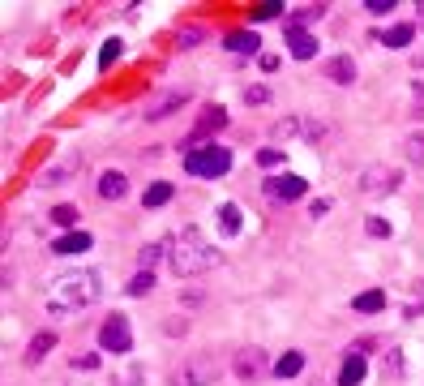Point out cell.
<instances>
[{
    "mask_svg": "<svg viewBox=\"0 0 424 386\" xmlns=\"http://www.w3.org/2000/svg\"><path fill=\"white\" fill-rule=\"evenodd\" d=\"M51 348H56V335H51V330H39V335L30 339V348H26V365H39Z\"/></svg>",
    "mask_w": 424,
    "mask_h": 386,
    "instance_id": "cell-20",
    "label": "cell"
},
{
    "mask_svg": "<svg viewBox=\"0 0 424 386\" xmlns=\"http://www.w3.org/2000/svg\"><path fill=\"white\" fill-rule=\"evenodd\" d=\"M158 258H163V245H158V241H154V245H142V249H137V266H142V270H150V266H154Z\"/></svg>",
    "mask_w": 424,
    "mask_h": 386,
    "instance_id": "cell-27",
    "label": "cell"
},
{
    "mask_svg": "<svg viewBox=\"0 0 424 386\" xmlns=\"http://www.w3.org/2000/svg\"><path fill=\"white\" fill-rule=\"evenodd\" d=\"M394 0H368V13H390Z\"/></svg>",
    "mask_w": 424,
    "mask_h": 386,
    "instance_id": "cell-39",
    "label": "cell"
},
{
    "mask_svg": "<svg viewBox=\"0 0 424 386\" xmlns=\"http://www.w3.org/2000/svg\"><path fill=\"white\" fill-rule=\"evenodd\" d=\"M116 56H120V39H108V43L99 47V65H103V69H112Z\"/></svg>",
    "mask_w": 424,
    "mask_h": 386,
    "instance_id": "cell-28",
    "label": "cell"
},
{
    "mask_svg": "<svg viewBox=\"0 0 424 386\" xmlns=\"http://www.w3.org/2000/svg\"><path fill=\"white\" fill-rule=\"evenodd\" d=\"M279 13H283V5H261L253 18H257V22H266V18H279Z\"/></svg>",
    "mask_w": 424,
    "mask_h": 386,
    "instance_id": "cell-38",
    "label": "cell"
},
{
    "mask_svg": "<svg viewBox=\"0 0 424 386\" xmlns=\"http://www.w3.org/2000/svg\"><path fill=\"white\" fill-rule=\"evenodd\" d=\"M322 73H326L330 82H339V86H351V82H356V65H351V56H330Z\"/></svg>",
    "mask_w": 424,
    "mask_h": 386,
    "instance_id": "cell-13",
    "label": "cell"
},
{
    "mask_svg": "<svg viewBox=\"0 0 424 386\" xmlns=\"http://www.w3.org/2000/svg\"><path fill=\"white\" fill-rule=\"evenodd\" d=\"M296 133H304V121H296V116H287V121H279L275 129H270V138H296Z\"/></svg>",
    "mask_w": 424,
    "mask_h": 386,
    "instance_id": "cell-25",
    "label": "cell"
},
{
    "mask_svg": "<svg viewBox=\"0 0 424 386\" xmlns=\"http://www.w3.org/2000/svg\"><path fill=\"white\" fill-rule=\"evenodd\" d=\"M185 172H189V176H201V181H219V176L232 172V150H227V146L189 150V155H185Z\"/></svg>",
    "mask_w": 424,
    "mask_h": 386,
    "instance_id": "cell-3",
    "label": "cell"
},
{
    "mask_svg": "<svg viewBox=\"0 0 424 386\" xmlns=\"http://www.w3.org/2000/svg\"><path fill=\"white\" fill-rule=\"evenodd\" d=\"M172 193H176V189H172L168 181H154V185L142 193V206H146V210H158V206H168V202H172Z\"/></svg>",
    "mask_w": 424,
    "mask_h": 386,
    "instance_id": "cell-18",
    "label": "cell"
},
{
    "mask_svg": "<svg viewBox=\"0 0 424 386\" xmlns=\"http://www.w3.org/2000/svg\"><path fill=\"white\" fill-rule=\"evenodd\" d=\"M185 103H189V95H185V90H168V95H163V99H158V103H150V107H146V121L154 125V121H163V116H172V112H180V107H185Z\"/></svg>",
    "mask_w": 424,
    "mask_h": 386,
    "instance_id": "cell-11",
    "label": "cell"
},
{
    "mask_svg": "<svg viewBox=\"0 0 424 386\" xmlns=\"http://www.w3.org/2000/svg\"><path fill=\"white\" fill-rule=\"evenodd\" d=\"M223 125H227V112H223V107H206L201 121L193 125V133L185 138V155H189V150H201V146H215V142H210V133H219Z\"/></svg>",
    "mask_w": 424,
    "mask_h": 386,
    "instance_id": "cell-6",
    "label": "cell"
},
{
    "mask_svg": "<svg viewBox=\"0 0 424 386\" xmlns=\"http://www.w3.org/2000/svg\"><path fill=\"white\" fill-rule=\"evenodd\" d=\"M420 18H424V5H420Z\"/></svg>",
    "mask_w": 424,
    "mask_h": 386,
    "instance_id": "cell-43",
    "label": "cell"
},
{
    "mask_svg": "<svg viewBox=\"0 0 424 386\" xmlns=\"http://www.w3.org/2000/svg\"><path fill=\"white\" fill-rule=\"evenodd\" d=\"M219 378V361L215 356H193L172 373V386H210Z\"/></svg>",
    "mask_w": 424,
    "mask_h": 386,
    "instance_id": "cell-4",
    "label": "cell"
},
{
    "mask_svg": "<svg viewBox=\"0 0 424 386\" xmlns=\"http://www.w3.org/2000/svg\"><path fill=\"white\" fill-rule=\"evenodd\" d=\"M90 245H94V236H90V232H65V236L51 241V249H56V253H86Z\"/></svg>",
    "mask_w": 424,
    "mask_h": 386,
    "instance_id": "cell-15",
    "label": "cell"
},
{
    "mask_svg": "<svg viewBox=\"0 0 424 386\" xmlns=\"http://www.w3.org/2000/svg\"><path fill=\"white\" fill-rule=\"evenodd\" d=\"M308 215H313V219H326V215H330V202H326V198H317V202L308 206Z\"/></svg>",
    "mask_w": 424,
    "mask_h": 386,
    "instance_id": "cell-37",
    "label": "cell"
},
{
    "mask_svg": "<svg viewBox=\"0 0 424 386\" xmlns=\"http://www.w3.org/2000/svg\"><path fill=\"white\" fill-rule=\"evenodd\" d=\"M244 99H249L253 107H261V103H270V90H266V86H249V90H244Z\"/></svg>",
    "mask_w": 424,
    "mask_h": 386,
    "instance_id": "cell-33",
    "label": "cell"
},
{
    "mask_svg": "<svg viewBox=\"0 0 424 386\" xmlns=\"http://www.w3.org/2000/svg\"><path fill=\"white\" fill-rule=\"evenodd\" d=\"M51 219H56L61 228H69V224H77V206H56V210H51Z\"/></svg>",
    "mask_w": 424,
    "mask_h": 386,
    "instance_id": "cell-32",
    "label": "cell"
},
{
    "mask_svg": "<svg viewBox=\"0 0 424 386\" xmlns=\"http://www.w3.org/2000/svg\"><path fill=\"white\" fill-rule=\"evenodd\" d=\"M61 181H69V172H65V168H51V172H43V176H39V185H61Z\"/></svg>",
    "mask_w": 424,
    "mask_h": 386,
    "instance_id": "cell-35",
    "label": "cell"
},
{
    "mask_svg": "<svg viewBox=\"0 0 424 386\" xmlns=\"http://www.w3.org/2000/svg\"><path fill=\"white\" fill-rule=\"evenodd\" d=\"M150 288H154V270H137L129 279V296H146Z\"/></svg>",
    "mask_w": 424,
    "mask_h": 386,
    "instance_id": "cell-24",
    "label": "cell"
},
{
    "mask_svg": "<svg viewBox=\"0 0 424 386\" xmlns=\"http://www.w3.org/2000/svg\"><path fill=\"white\" fill-rule=\"evenodd\" d=\"M257 163H261V168H279V163H283V150H279V146L257 150Z\"/></svg>",
    "mask_w": 424,
    "mask_h": 386,
    "instance_id": "cell-30",
    "label": "cell"
},
{
    "mask_svg": "<svg viewBox=\"0 0 424 386\" xmlns=\"http://www.w3.org/2000/svg\"><path fill=\"white\" fill-rule=\"evenodd\" d=\"M322 13H326L322 5H308V9H296L292 18H300V22H313V18H322Z\"/></svg>",
    "mask_w": 424,
    "mask_h": 386,
    "instance_id": "cell-36",
    "label": "cell"
},
{
    "mask_svg": "<svg viewBox=\"0 0 424 386\" xmlns=\"http://www.w3.org/2000/svg\"><path fill=\"white\" fill-rule=\"evenodd\" d=\"M266 193H270L275 202H296V198L308 193V185H304L300 176H270V181H266Z\"/></svg>",
    "mask_w": 424,
    "mask_h": 386,
    "instance_id": "cell-9",
    "label": "cell"
},
{
    "mask_svg": "<svg viewBox=\"0 0 424 386\" xmlns=\"http://www.w3.org/2000/svg\"><path fill=\"white\" fill-rule=\"evenodd\" d=\"M219 228H223V236H236V232L244 228V215H240L236 202H223V206H219Z\"/></svg>",
    "mask_w": 424,
    "mask_h": 386,
    "instance_id": "cell-19",
    "label": "cell"
},
{
    "mask_svg": "<svg viewBox=\"0 0 424 386\" xmlns=\"http://www.w3.org/2000/svg\"><path fill=\"white\" fill-rule=\"evenodd\" d=\"M403 185V172L399 168H382V163H373L364 176H360V189L368 193V198H386V193H394Z\"/></svg>",
    "mask_w": 424,
    "mask_h": 386,
    "instance_id": "cell-7",
    "label": "cell"
},
{
    "mask_svg": "<svg viewBox=\"0 0 424 386\" xmlns=\"http://www.w3.org/2000/svg\"><path fill=\"white\" fill-rule=\"evenodd\" d=\"M232 369H236L240 382H261V378H266V352H261V348H240L232 356Z\"/></svg>",
    "mask_w": 424,
    "mask_h": 386,
    "instance_id": "cell-8",
    "label": "cell"
},
{
    "mask_svg": "<svg viewBox=\"0 0 424 386\" xmlns=\"http://www.w3.org/2000/svg\"><path fill=\"white\" fill-rule=\"evenodd\" d=\"M99 348L103 352H129L133 348V330H129V318L125 313L103 318V326H99Z\"/></svg>",
    "mask_w": 424,
    "mask_h": 386,
    "instance_id": "cell-5",
    "label": "cell"
},
{
    "mask_svg": "<svg viewBox=\"0 0 424 386\" xmlns=\"http://www.w3.org/2000/svg\"><path fill=\"white\" fill-rule=\"evenodd\" d=\"M287 52H292L296 61H313L317 56V35L304 30V26H292L287 30Z\"/></svg>",
    "mask_w": 424,
    "mask_h": 386,
    "instance_id": "cell-10",
    "label": "cell"
},
{
    "mask_svg": "<svg viewBox=\"0 0 424 386\" xmlns=\"http://www.w3.org/2000/svg\"><path fill=\"white\" fill-rule=\"evenodd\" d=\"M326 133H330V125H326V121H304V138H308V142H322Z\"/></svg>",
    "mask_w": 424,
    "mask_h": 386,
    "instance_id": "cell-31",
    "label": "cell"
},
{
    "mask_svg": "<svg viewBox=\"0 0 424 386\" xmlns=\"http://www.w3.org/2000/svg\"><path fill=\"white\" fill-rule=\"evenodd\" d=\"M73 365H77V369H94V365H99V356H94V352H86V356H77Z\"/></svg>",
    "mask_w": 424,
    "mask_h": 386,
    "instance_id": "cell-40",
    "label": "cell"
},
{
    "mask_svg": "<svg viewBox=\"0 0 424 386\" xmlns=\"http://www.w3.org/2000/svg\"><path fill=\"white\" fill-rule=\"evenodd\" d=\"M416 296H420V305H424V279H420V284H416Z\"/></svg>",
    "mask_w": 424,
    "mask_h": 386,
    "instance_id": "cell-42",
    "label": "cell"
},
{
    "mask_svg": "<svg viewBox=\"0 0 424 386\" xmlns=\"http://www.w3.org/2000/svg\"><path fill=\"white\" fill-rule=\"evenodd\" d=\"M223 47L236 52V56H253V52H261V35H253V30H232V35H223Z\"/></svg>",
    "mask_w": 424,
    "mask_h": 386,
    "instance_id": "cell-12",
    "label": "cell"
},
{
    "mask_svg": "<svg viewBox=\"0 0 424 386\" xmlns=\"http://www.w3.org/2000/svg\"><path fill=\"white\" fill-rule=\"evenodd\" d=\"M411 39H416V26H407V22H399V26H390V30L378 35V43H386V47H407Z\"/></svg>",
    "mask_w": 424,
    "mask_h": 386,
    "instance_id": "cell-21",
    "label": "cell"
},
{
    "mask_svg": "<svg viewBox=\"0 0 424 386\" xmlns=\"http://www.w3.org/2000/svg\"><path fill=\"white\" fill-rule=\"evenodd\" d=\"M201 39H206V30H201V26H185V30L176 35V43H180V47H197Z\"/></svg>",
    "mask_w": 424,
    "mask_h": 386,
    "instance_id": "cell-29",
    "label": "cell"
},
{
    "mask_svg": "<svg viewBox=\"0 0 424 386\" xmlns=\"http://www.w3.org/2000/svg\"><path fill=\"white\" fill-rule=\"evenodd\" d=\"M99 292H103L99 270H69V275H61V279L51 284L47 305H51V313H56V318H65V313L90 309V305L99 301Z\"/></svg>",
    "mask_w": 424,
    "mask_h": 386,
    "instance_id": "cell-1",
    "label": "cell"
},
{
    "mask_svg": "<svg viewBox=\"0 0 424 386\" xmlns=\"http://www.w3.org/2000/svg\"><path fill=\"white\" fill-rule=\"evenodd\" d=\"M403 150H407V159H411V163H424V129H416V133L403 142Z\"/></svg>",
    "mask_w": 424,
    "mask_h": 386,
    "instance_id": "cell-26",
    "label": "cell"
},
{
    "mask_svg": "<svg viewBox=\"0 0 424 386\" xmlns=\"http://www.w3.org/2000/svg\"><path fill=\"white\" fill-rule=\"evenodd\" d=\"M416 99H420V107H424V82H416ZM420 107H416V112H420Z\"/></svg>",
    "mask_w": 424,
    "mask_h": 386,
    "instance_id": "cell-41",
    "label": "cell"
},
{
    "mask_svg": "<svg viewBox=\"0 0 424 386\" xmlns=\"http://www.w3.org/2000/svg\"><path fill=\"white\" fill-rule=\"evenodd\" d=\"M364 228H368V236H390V224H386V219H378V215H373V219H368V224H364Z\"/></svg>",
    "mask_w": 424,
    "mask_h": 386,
    "instance_id": "cell-34",
    "label": "cell"
},
{
    "mask_svg": "<svg viewBox=\"0 0 424 386\" xmlns=\"http://www.w3.org/2000/svg\"><path fill=\"white\" fill-rule=\"evenodd\" d=\"M168 258H172V270L180 275H201V270H210V266H219V249L215 245H206L197 232H180V236H172V245H168Z\"/></svg>",
    "mask_w": 424,
    "mask_h": 386,
    "instance_id": "cell-2",
    "label": "cell"
},
{
    "mask_svg": "<svg viewBox=\"0 0 424 386\" xmlns=\"http://www.w3.org/2000/svg\"><path fill=\"white\" fill-rule=\"evenodd\" d=\"M304 369V356L300 352H283L279 361H275V378H296Z\"/></svg>",
    "mask_w": 424,
    "mask_h": 386,
    "instance_id": "cell-23",
    "label": "cell"
},
{
    "mask_svg": "<svg viewBox=\"0 0 424 386\" xmlns=\"http://www.w3.org/2000/svg\"><path fill=\"white\" fill-rule=\"evenodd\" d=\"M360 382H364V356L347 352L343 365H339V386H360Z\"/></svg>",
    "mask_w": 424,
    "mask_h": 386,
    "instance_id": "cell-14",
    "label": "cell"
},
{
    "mask_svg": "<svg viewBox=\"0 0 424 386\" xmlns=\"http://www.w3.org/2000/svg\"><path fill=\"white\" fill-rule=\"evenodd\" d=\"M125 189H129L125 172H103V181H99V198H108V202H116V198H125Z\"/></svg>",
    "mask_w": 424,
    "mask_h": 386,
    "instance_id": "cell-17",
    "label": "cell"
},
{
    "mask_svg": "<svg viewBox=\"0 0 424 386\" xmlns=\"http://www.w3.org/2000/svg\"><path fill=\"white\" fill-rule=\"evenodd\" d=\"M351 309H356V313H378V309H386V292H378V288H373V292H360V296L351 301Z\"/></svg>",
    "mask_w": 424,
    "mask_h": 386,
    "instance_id": "cell-22",
    "label": "cell"
},
{
    "mask_svg": "<svg viewBox=\"0 0 424 386\" xmlns=\"http://www.w3.org/2000/svg\"><path fill=\"white\" fill-rule=\"evenodd\" d=\"M382 378L403 382V348L399 344H386V352H382Z\"/></svg>",
    "mask_w": 424,
    "mask_h": 386,
    "instance_id": "cell-16",
    "label": "cell"
}]
</instances>
